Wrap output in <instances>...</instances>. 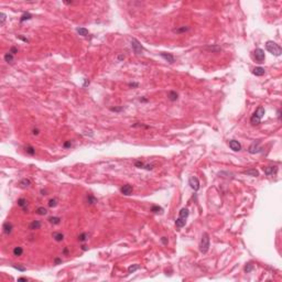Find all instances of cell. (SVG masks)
Returning a JSON list of instances; mask_svg holds the SVG:
<instances>
[{
  "instance_id": "obj_1",
  "label": "cell",
  "mask_w": 282,
  "mask_h": 282,
  "mask_svg": "<svg viewBox=\"0 0 282 282\" xmlns=\"http://www.w3.org/2000/svg\"><path fill=\"white\" fill-rule=\"evenodd\" d=\"M266 50L274 56H280L282 54V49L279 44H277L273 41H267L266 42Z\"/></svg>"
},
{
  "instance_id": "obj_2",
  "label": "cell",
  "mask_w": 282,
  "mask_h": 282,
  "mask_svg": "<svg viewBox=\"0 0 282 282\" xmlns=\"http://www.w3.org/2000/svg\"><path fill=\"white\" fill-rule=\"evenodd\" d=\"M211 247V239H209V235L207 233H204L202 235V239L200 242V251L202 253H207Z\"/></svg>"
},
{
  "instance_id": "obj_3",
  "label": "cell",
  "mask_w": 282,
  "mask_h": 282,
  "mask_svg": "<svg viewBox=\"0 0 282 282\" xmlns=\"http://www.w3.org/2000/svg\"><path fill=\"white\" fill-rule=\"evenodd\" d=\"M253 57H255V60L257 61V63H263L265 62V60H266V53H265V51H263L262 49H256L255 51H253Z\"/></svg>"
},
{
  "instance_id": "obj_4",
  "label": "cell",
  "mask_w": 282,
  "mask_h": 282,
  "mask_svg": "<svg viewBox=\"0 0 282 282\" xmlns=\"http://www.w3.org/2000/svg\"><path fill=\"white\" fill-rule=\"evenodd\" d=\"M130 43H131V48H132V50H133V52H135L136 54H141V53L143 52V47H142L141 43H140L137 39L132 38Z\"/></svg>"
},
{
  "instance_id": "obj_5",
  "label": "cell",
  "mask_w": 282,
  "mask_h": 282,
  "mask_svg": "<svg viewBox=\"0 0 282 282\" xmlns=\"http://www.w3.org/2000/svg\"><path fill=\"white\" fill-rule=\"evenodd\" d=\"M188 185L191 186L192 189H194L195 192H197L198 189L201 187V184H200V180H198L196 176H191L188 179Z\"/></svg>"
},
{
  "instance_id": "obj_6",
  "label": "cell",
  "mask_w": 282,
  "mask_h": 282,
  "mask_svg": "<svg viewBox=\"0 0 282 282\" xmlns=\"http://www.w3.org/2000/svg\"><path fill=\"white\" fill-rule=\"evenodd\" d=\"M260 141H255L253 143H251L250 147L248 148V152L251 154H256V153H259V152L262 151V148H260Z\"/></svg>"
},
{
  "instance_id": "obj_7",
  "label": "cell",
  "mask_w": 282,
  "mask_h": 282,
  "mask_svg": "<svg viewBox=\"0 0 282 282\" xmlns=\"http://www.w3.org/2000/svg\"><path fill=\"white\" fill-rule=\"evenodd\" d=\"M228 146H229L230 149H232L233 151H235V152H239L240 150H241V145H240L237 140H229Z\"/></svg>"
},
{
  "instance_id": "obj_8",
  "label": "cell",
  "mask_w": 282,
  "mask_h": 282,
  "mask_svg": "<svg viewBox=\"0 0 282 282\" xmlns=\"http://www.w3.org/2000/svg\"><path fill=\"white\" fill-rule=\"evenodd\" d=\"M132 191H133V187H132V185H130V184H124L123 186L120 187V192H121L123 195H126V196L131 195Z\"/></svg>"
},
{
  "instance_id": "obj_9",
  "label": "cell",
  "mask_w": 282,
  "mask_h": 282,
  "mask_svg": "<svg viewBox=\"0 0 282 282\" xmlns=\"http://www.w3.org/2000/svg\"><path fill=\"white\" fill-rule=\"evenodd\" d=\"M160 56L164 58L166 62L170 63V64H173L174 63V56L171 53H165V52H162V53H160Z\"/></svg>"
},
{
  "instance_id": "obj_10",
  "label": "cell",
  "mask_w": 282,
  "mask_h": 282,
  "mask_svg": "<svg viewBox=\"0 0 282 282\" xmlns=\"http://www.w3.org/2000/svg\"><path fill=\"white\" fill-rule=\"evenodd\" d=\"M2 229H3V233L6 235H10L12 233V229H13V226L10 221H6L2 226Z\"/></svg>"
},
{
  "instance_id": "obj_11",
  "label": "cell",
  "mask_w": 282,
  "mask_h": 282,
  "mask_svg": "<svg viewBox=\"0 0 282 282\" xmlns=\"http://www.w3.org/2000/svg\"><path fill=\"white\" fill-rule=\"evenodd\" d=\"M204 50L208 51V52H212V53H218V52H221V48L219 45H206L204 48Z\"/></svg>"
},
{
  "instance_id": "obj_12",
  "label": "cell",
  "mask_w": 282,
  "mask_h": 282,
  "mask_svg": "<svg viewBox=\"0 0 282 282\" xmlns=\"http://www.w3.org/2000/svg\"><path fill=\"white\" fill-rule=\"evenodd\" d=\"M265 114H266L265 108H263L262 106H259V107L256 109V112L253 113V116H256V117L259 118V119H262L263 116H265Z\"/></svg>"
},
{
  "instance_id": "obj_13",
  "label": "cell",
  "mask_w": 282,
  "mask_h": 282,
  "mask_svg": "<svg viewBox=\"0 0 282 282\" xmlns=\"http://www.w3.org/2000/svg\"><path fill=\"white\" fill-rule=\"evenodd\" d=\"M189 31V27L187 25H182V27H179V28H175L173 29V33L175 34H182V33H185V32Z\"/></svg>"
},
{
  "instance_id": "obj_14",
  "label": "cell",
  "mask_w": 282,
  "mask_h": 282,
  "mask_svg": "<svg viewBox=\"0 0 282 282\" xmlns=\"http://www.w3.org/2000/svg\"><path fill=\"white\" fill-rule=\"evenodd\" d=\"M244 174L249 175V176H253V178L259 176V172H258L257 169H248V170H245V171H244Z\"/></svg>"
},
{
  "instance_id": "obj_15",
  "label": "cell",
  "mask_w": 282,
  "mask_h": 282,
  "mask_svg": "<svg viewBox=\"0 0 282 282\" xmlns=\"http://www.w3.org/2000/svg\"><path fill=\"white\" fill-rule=\"evenodd\" d=\"M265 68L261 67V66H258V67H255L252 70V74L253 75H256V76H262V75H265Z\"/></svg>"
},
{
  "instance_id": "obj_16",
  "label": "cell",
  "mask_w": 282,
  "mask_h": 282,
  "mask_svg": "<svg viewBox=\"0 0 282 282\" xmlns=\"http://www.w3.org/2000/svg\"><path fill=\"white\" fill-rule=\"evenodd\" d=\"M179 98V94L175 90H170L168 93V99L170 101H176Z\"/></svg>"
},
{
  "instance_id": "obj_17",
  "label": "cell",
  "mask_w": 282,
  "mask_h": 282,
  "mask_svg": "<svg viewBox=\"0 0 282 282\" xmlns=\"http://www.w3.org/2000/svg\"><path fill=\"white\" fill-rule=\"evenodd\" d=\"M263 172H265L266 175L277 173V166H266V168H263Z\"/></svg>"
},
{
  "instance_id": "obj_18",
  "label": "cell",
  "mask_w": 282,
  "mask_h": 282,
  "mask_svg": "<svg viewBox=\"0 0 282 282\" xmlns=\"http://www.w3.org/2000/svg\"><path fill=\"white\" fill-rule=\"evenodd\" d=\"M41 227V221L40 220H33L32 223L29 225V229L30 230H36V229H40Z\"/></svg>"
},
{
  "instance_id": "obj_19",
  "label": "cell",
  "mask_w": 282,
  "mask_h": 282,
  "mask_svg": "<svg viewBox=\"0 0 282 282\" xmlns=\"http://www.w3.org/2000/svg\"><path fill=\"white\" fill-rule=\"evenodd\" d=\"M186 224V219H184V218H181V217H179V218H176V220H175V226H176L178 228H182L184 227Z\"/></svg>"
},
{
  "instance_id": "obj_20",
  "label": "cell",
  "mask_w": 282,
  "mask_h": 282,
  "mask_svg": "<svg viewBox=\"0 0 282 282\" xmlns=\"http://www.w3.org/2000/svg\"><path fill=\"white\" fill-rule=\"evenodd\" d=\"M188 215H189V212H188V209H187V208H185V207H184V208H182L181 211L179 212V217H181V218L187 219Z\"/></svg>"
},
{
  "instance_id": "obj_21",
  "label": "cell",
  "mask_w": 282,
  "mask_h": 282,
  "mask_svg": "<svg viewBox=\"0 0 282 282\" xmlns=\"http://www.w3.org/2000/svg\"><path fill=\"white\" fill-rule=\"evenodd\" d=\"M3 58H4V61H6L8 64H12L13 62H15V57H13V55L11 53H9V52L4 54Z\"/></svg>"
},
{
  "instance_id": "obj_22",
  "label": "cell",
  "mask_w": 282,
  "mask_h": 282,
  "mask_svg": "<svg viewBox=\"0 0 282 282\" xmlns=\"http://www.w3.org/2000/svg\"><path fill=\"white\" fill-rule=\"evenodd\" d=\"M27 204H28V202H27L25 198H19V200H18V206L22 207L25 213H28V209L25 208V207H27Z\"/></svg>"
},
{
  "instance_id": "obj_23",
  "label": "cell",
  "mask_w": 282,
  "mask_h": 282,
  "mask_svg": "<svg viewBox=\"0 0 282 282\" xmlns=\"http://www.w3.org/2000/svg\"><path fill=\"white\" fill-rule=\"evenodd\" d=\"M52 236H53V238H54L55 241H57V242L63 241V239H64V235L62 233H53Z\"/></svg>"
},
{
  "instance_id": "obj_24",
  "label": "cell",
  "mask_w": 282,
  "mask_h": 282,
  "mask_svg": "<svg viewBox=\"0 0 282 282\" xmlns=\"http://www.w3.org/2000/svg\"><path fill=\"white\" fill-rule=\"evenodd\" d=\"M19 185L21 186V187H29L30 185H31V181L29 179H22L21 181H20V183H19Z\"/></svg>"
},
{
  "instance_id": "obj_25",
  "label": "cell",
  "mask_w": 282,
  "mask_h": 282,
  "mask_svg": "<svg viewBox=\"0 0 282 282\" xmlns=\"http://www.w3.org/2000/svg\"><path fill=\"white\" fill-rule=\"evenodd\" d=\"M139 269H140V266L138 265V263L131 265V266L128 267V273H133V272H136L137 270H139Z\"/></svg>"
},
{
  "instance_id": "obj_26",
  "label": "cell",
  "mask_w": 282,
  "mask_h": 282,
  "mask_svg": "<svg viewBox=\"0 0 282 282\" xmlns=\"http://www.w3.org/2000/svg\"><path fill=\"white\" fill-rule=\"evenodd\" d=\"M76 32L80 35H82V36H86V35H88V30L87 29H85V28H77L76 29Z\"/></svg>"
},
{
  "instance_id": "obj_27",
  "label": "cell",
  "mask_w": 282,
  "mask_h": 282,
  "mask_svg": "<svg viewBox=\"0 0 282 282\" xmlns=\"http://www.w3.org/2000/svg\"><path fill=\"white\" fill-rule=\"evenodd\" d=\"M30 19H32V15L30 12H24L23 15L21 16V18H20V22L22 23V22H24V21H27V20H30Z\"/></svg>"
},
{
  "instance_id": "obj_28",
  "label": "cell",
  "mask_w": 282,
  "mask_h": 282,
  "mask_svg": "<svg viewBox=\"0 0 282 282\" xmlns=\"http://www.w3.org/2000/svg\"><path fill=\"white\" fill-rule=\"evenodd\" d=\"M12 252L16 257H20V256H22V253H23V249H22V247H15Z\"/></svg>"
},
{
  "instance_id": "obj_29",
  "label": "cell",
  "mask_w": 282,
  "mask_h": 282,
  "mask_svg": "<svg viewBox=\"0 0 282 282\" xmlns=\"http://www.w3.org/2000/svg\"><path fill=\"white\" fill-rule=\"evenodd\" d=\"M253 269H255V266H253L251 262H249V263H247V265L245 266L244 271L246 272V273H250L251 271H253Z\"/></svg>"
},
{
  "instance_id": "obj_30",
  "label": "cell",
  "mask_w": 282,
  "mask_h": 282,
  "mask_svg": "<svg viewBox=\"0 0 282 282\" xmlns=\"http://www.w3.org/2000/svg\"><path fill=\"white\" fill-rule=\"evenodd\" d=\"M61 218L60 217H55V216H52V217H50L49 218V221L51 224H53V225H58V224H61Z\"/></svg>"
},
{
  "instance_id": "obj_31",
  "label": "cell",
  "mask_w": 282,
  "mask_h": 282,
  "mask_svg": "<svg viewBox=\"0 0 282 282\" xmlns=\"http://www.w3.org/2000/svg\"><path fill=\"white\" fill-rule=\"evenodd\" d=\"M87 202H88L89 205H94L97 203V198L91 195V194H88V195H87Z\"/></svg>"
},
{
  "instance_id": "obj_32",
  "label": "cell",
  "mask_w": 282,
  "mask_h": 282,
  "mask_svg": "<svg viewBox=\"0 0 282 282\" xmlns=\"http://www.w3.org/2000/svg\"><path fill=\"white\" fill-rule=\"evenodd\" d=\"M24 150H25V152L29 155H34L35 154V149L32 146H27L25 148H24Z\"/></svg>"
},
{
  "instance_id": "obj_33",
  "label": "cell",
  "mask_w": 282,
  "mask_h": 282,
  "mask_svg": "<svg viewBox=\"0 0 282 282\" xmlns=\"http://www.w3.org/2000/svg\"><path fill=\"white\" fill-rule=\"evenodd\" d=\"M261 122V119H259V118H257L256 116H251V118H250V123L252 124V126H258L259 123Z\"/></svg>"
},
{
  "instance_id": "obj_34",
  "label": "cell",
  "mask_w": 282,
  "mask_h": 282,
  "mask_svg": "<svg viewBox=\"0 0 282 282\" xmlns=\"http://www.w3.org/2000/svg\"><path fill=\"white\" fill-rule=\"evenodd\" d=\"M35 213L38 215H47L48 214V209L45 208V207H39V208H36V211H35Z\"/></svg>"
},
{
  "instance_id": "obj_35",
  "label": "cell",
  "mask_w": 282,
  "mask_h": 282,
  "mask_svg": "<svg viewBox=\"0 0 282 282\" xmlns=\"http://www.w3.org/2000/svg\"><path fill=\"white\" fill-rule=\"evenodd\" d=\"M87 239H88V234L87 233H83V234H81L80 236H78V241H81V242L86 241Z\"/></svg>"
},
{
  "instance_id": "obj_36",
  "label": "cell",
  "mask_w": 282,
  "mask_h": 282,
  "mask_svg": "<svg viewBox=\"0 0 282 282\" xmlns=\"http://www.w3.org/2000/svg\"><path fill=\"white\" fill-rule=\"evenodd\" d=\"M131 127H133V128H145V129H149V128H150V126H148V124H143V123H141V122H136V123H133Z\"/></svg>"
},
{
  "instance_id": "obj_37",
  "label": "cell",
  "mask_w": 282,
  "mask_h": 282,
  "mask_svg": "<svg viewBox=\"0 0 282 282\" xmlns=\"http://www.w3.org/2000/svg\"><path fill=\"white\" fill-rule=\"evenodd\" d=\"M48 205H49V207H55L57 205V198H51V200L49 201V203H48Z\"/></svg>"
},
{
  "instance_id": "obj_38",
  "label": "cell",
  "mask_w": 282,
  "mask_h": 282,
  "mask_svg": "<svg viewBox=\"0 0 282 282\" xmlns=\"http://www.w3.org/2000/svg\"><path fill=\"white\" fill-rule=\"evenodd\" d=\"M6 19H7V16L4 12H1L0 13V25H3L4 22H6Z\"/></svg>"
},
{
  "instance_id": "obj_39",
  "label": "cell",
  "mask_w": 282,
  "mask_h": 282,
  "mask_svg": "<svg viewBox=\"0 0 282 282\" xmlns=\"http://www.w3.org/2000/svg\"><path fill=\"white\" fill-rule=\"evenodd\" d=\"M151 212L152 213H159V212H162V207H160L158 205H153L151 207Z\"/></svg>"
},
{
  "instance_id": "obj_40",
  "label": "cell",
  "mask_w": 282,
  "mask_h": 282,
  "mask_svg": "<svg viewBox=\"0 0 282 282\" xmlns=\"http://www.w3.org/2000/svg\"><path fill=\"white\" fill-rule=\"evenodd\" d=\"M145 164H146V163H143L142 161H140V160H137V161H135V166H136V168L143 169V166H145Z\"/></svg>"
},
{
  "instance_id": "obj_41",
  "label": "cell",
  "mask_w": 282,
  "mask_h": 282,
  "mask_svg": "<svg viewBox=\"0 0 282 282\" xmlns=\"http://www.w3.org/2000/svg\"><path fill=\"white\" fill-rule=\"evenodd\" d=\"M110 110H112V112H115V113H120V112H122L123 110V107L122 106H120V107H112Z\"/></svg>"
},
{
  "instance_id": "obj_42",
  "label": "cell",
  "mask_w": 282,
  "mask_h": 282,
  "mask_svg": "<svg viewBox=\"0 0 282 282\" xmlns=\"http://www.w3.org/2000/svg\"><path fill=\"white\" fill-rule=\"evenodd\" d=\"M154 168V165L153 164H145V166H143V169L147 170V171H151V170H153Z\"/></svg>"
},
{
  "instance_id": "obj_43",
  "label": "cell",
  "mask_w": 282,
  "mask_h": 282,
  "mask_svg": "<svg viewBox=\"0 0 282 282\" xmlns=\"http://www.w3.org/2000/svg\"><path fill=\"white\" fill-rule=\"evenodd\" d=\"M13 268H15V269H17V270H19V271H25V268L24 267H22V266H20V265H13Z\"/></svg>"
},
{
  "instance_id": "obj_44",
  "label": "cell",
  "mask_w": 282,
  "mask_h": 282,
  "mask_svg": "<svg viewBox=\"0 0 282 282\" xmlns=\"http://www.w3.org/2000/svg\"><path fill=\"white\" fill-rule=\"evenodd\" d=\"M9 53H11L12 55L17 54V53H18V48H16V47H11L10 50H9Z\"/></svg>"
},
{
  "instance_id": "obj_45",
  "label": "cell",
  "mask_w": 282,
  "mask_h": 282,
  "mask_svg": "<svg viewBox=\"0 0 282 282\" xmlns=\"http://www.w3.org/2000/svg\"><path fill=\"white\" fill-rule=\"evenodd\" d=\"M129 87H131V88H137L138 86H139V83H129Z\"/></svg>"
},
{
  "instance_id": "obj_46",
  "label": "cell",
  "mask_w": 282,
  "mask_h": 282,
  "mask_svg": "<svg viewBox=\"0 0 282 282\" xmlns=\"http://www.w3.org/2000/svg\"><path fill=\"white\" fill-rule=\"evenodd\" d=\"M63 147L65 148V149H67V148H71V147H72V141H66V142L63 145Z\"/></svg>"
},
{
  "instance_id": "obj_47",
  "label": "cell",
  "mask_w": 282,
  "mask_h": 282,
  "mask_svg": "<svg viewBox=\"0 0 282 282\" xmlns=\"http://www.w3.org/2000/svg\"><path fill=\"white\" fill-rule=\"evenodd\" d=\"M62 263V259H60V258H55L54 259V265H61Z\"/></svg>"
},
{
  "instance_id": "obj_48",
  "label": "cell",
  "mask_w": 282,
  "mask_h": 282,
  "mask_svg": "<svg viewBox=\"0 0 282 282\" xmlns=\"http://www.w3.org/2000/svg\"><path fill=\"white\" fill-rule=\"evenodd\" d=\"M18 39H20V40L23 41V42H27V43L29 42V40H28L27 38H24V36H22V35H18Z\"/></svg>"
},
{
  "instance_id": "obj_49",
  "label": "cell",
  "mask_w": 282,
  "mask_h": 282,
  "mask_svg": "<svg viewBox=\"0 0 282 282\" xmlns=\"http://www.w3.org/2000/svg\"><path fill=\"white\" fill-rule=\"evenodd\" d=\"M161 241H162L163 245H168L169 240H168V238H166V237H162V238H161Z\"/></svg>"
},
{
  "instance_id": "obj_50",
  "label": "cell",
  "mask_w": 282,
  "mask_h": 282,
  "mask_svg": "<svg viewBox=\"0 0 282 282\" xmlns=\"http://www.w3.org/2000/svg\"><path fill=\"white\" fill-rule=\"evenodd\" d=\"M39 132H40V131H39V129H36V128L32 130V133H33V135H35V136H38V135H39Z\"/></svg>"
},
{
  "instance_id": "obj_51",
  "label": "cell",
  "mask_w": 282,
  "mask_h": 282,
  "mask_svg": "<svg viewBox=\"0 0 282 282\" xmlns=\"http://www.w3.org/2000/svg\"><path fill=\"white\" fill-rule=\"evenodd\" d=\"M139 100L142 101V103H147V101H148V98H145V97H140Z\"/></svg>"
},
{
  "instance_id": "obj_52",
  "label": "cell",
  "mask_w": 282,
  "mask_h": 282,
  "mask_svg": "<svg viewBox=\"0 0 282 282\" xmlns=\"http://www.w3.org/2000/svg\"><path fill=\"white\" fill-rule=\"evenodd\" d=\"M87 85H89V81L87 80V78H85V83H84V85H83V86H84V87H86Z\"/></svg>"
},
{
  "instance_id": "obj_53",
  "label": "cell",
  "mask_w": 282,
  "mask_h": 282,
  "mask_svg": "<svg viewBox=\"0 0 282 282\" xmlns=\"http://www.w3.org/2000/svg\"><path fill=\"white\" fill-rule=\"evenodd\" d=\"M118 60H119V61H123V60H124V55H119Z\"/></svg>"
},
{
  "instance_id": "obj_54",
  "label": "cell",
  "mask_w": 282,
  "mask_h": 282,
  "mask_svg": "<svg viewBox=\"0 0 282 282\" xmlns=\"http://www.w3.org/2000/svg\"><path fill=\"white\" fill-rule=\"evenodd\" d=\"M41 194H42V195H48V192L45 191V189H41Z\"/></svg>"
},
{
  "instance_id": "obj_55",
  "label": "cell",
  "mask_w": 282,
  "mask_h": 282,
  "mask_svg": "<svg viewBox=\"0 0 282 282\" xmlns=\"http://www.w3.org/2000/svg\"><path fill=\"white\" fill-rule=\"evenodd\" d=\"M63 253H64V255H68V249H67V248H64Z\"/></svg>"
},
{
  "instance_id": "obj_56",
  "label": "cell",
  "mask_w": 282,
  "mask_h": 282,
  "mask_svg": "<svg viewBox=\"0 0 282 282\" xmlns=\"http://www.w3.org/2000/svg\"><path fill=\"white\" fill-rule=\"evenodd\" d=\"M18 280H19V281H27L28 279H27V278H23V277H21V278H19Z\"/></svg>"
},
{
  "instance_id": "obj_57",
  "label": "cell",
  "mask_w": 282,
  "mask_h": 282,
  "mask_svg": "<svg viewBox=\"0 0 282 282\" xmlns=\"http://www.w3.org/2000/svg\"><path fill=\"white\" fill-rule=\"evenodd\" d=\"M82 249H83V250H87V247H86V246H84V245H83V246H82Z\"/></svg>"
}]
</instances>
